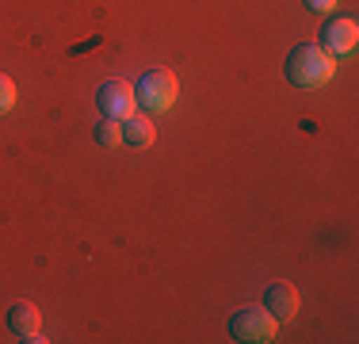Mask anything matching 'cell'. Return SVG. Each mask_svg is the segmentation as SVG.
<instances>
[{
  "label": "cell",
  "instance_id": "obj_1",
  "mask_svg": "<svg viewBox=\"0 0 359 344\" xmlns=\"http://www.w3.org/2000/svg\"><path fill=\"white\" fill-rule=\"evenodd\" d=\"M332 73H337V58L321 50L318 42H302L287 58V81L294 88H321L332 81Z\"/></svg>",
  "mask_w": 359,
  "mask_h": 344
},
{
  "label": "cell",
  "instance_id": "obj_2",
  "mask_svg": "<svg viewBox=\"0 0 359 344\" xmlns=\"http://www.w3.org/2000/svg\"><path fill=\"white\" fill-rule=\"evenodd\" d=\"M176 92H180V84L168 69H145L134 96H138V103L149 115H161V111H168L176 103Z\"/></svg>",
  "mask_w": 359,
  "mask_h": 344
},
{
  "label": "cell",
  "instance_id": "obj_3",
  "mask_svg": "<svg viewBox=\"0 0 359 344\" xmlns=\"http://www.w3.org/2000/svg\"><path fill=\"white\" fill-rule=\"evenodd\" d=\"M279 322L268 314V310H237L229 317V337L233 340H249V344H268L276 340Z\"/></svg>",
  "mask_w": 359,
  "mask_h": 344
},
{
  "label": "cell",
  "instance_id": "obj_4",
  "mask_svg": "<svg viewBox=\"0 0 359 344\" xmlns=\"http://www.w3.org/2000/svg\"><path fill=\"white\" fill-rule=\"evenodd\" d=\"M96 107L104 111L107 119H130L134 115V107H138V96H134V88L126 81H104L100 84V92H96Z\"/></svg>",
  "mask_w": 359,
  "mask_h": 344
},
{
  "label": "cell",
  "instance_id": "obj_5",
  "mask_svg": "<svg viewBox=\"0 0 359 344\" xmlns=\"http://www.w3.org/2000/svg\"><path fill=\"white\" fill-rule=\"evenodd\" d=\"M355 42H359V27H355V20H348V15H344V20L325 23L318 46H321V50H329V54L337 58V54H352Z\"/></svg>",
  "mask_w": 359,
  "mask_h": 344
},
{
  "label": "cell",
  "instance_id": "obj_6",
  "mask_svg": "<svg viewBox=\"0 0 359 344\" xmlns=\"http://www.w3.org/2000/svg\"><path fill=\"white\" fill-rule=\"evenodd\" d=\"M264 310H268L276 322H290V317L298 314V291L290 287V283H271V287L264 291Z\"/></svg>",
  "mask_w": 359,
  "mask_h": 344
},
{
  "label": "cell",
  "instance_id": "obj_7",
  "mask_svg": "<svg viewBox=\"0 0 359 344\" xmlns=\"http://www.w3.org/2000/svg\"><path fill=\"white\" fill-rule=\"evenodd\" d=\"M8 329L20 340H39V310L31 303H15L8 310Z\"/></svg>",
  "mask_w": 359,
  "mask_h": 344
},
{
  "label": "cell",
  "instance_id": "obj_8",
  "mask_svg": "<svg viewBox=\"0 0 359 344\" xmlns=\"http://www.w3.org/2000/svg\"><path fill=\"white\" fill-rule=\"evenodd\" d=\"M153 138H157V126H153V119H145V115L123 119V142H126V145H134V150H145V145H153Z\"/></svg>",
  "mask_w": 359,
  "mask_h": 344
},
{
  "label": "cell",
  "instance_id": "obj_9",
  "mask_svg": "<svg viewBox=\"0 0 359 344\" xmlns=\"http://www.w3.org/2000/svg\"><path fill=\"white\" fill-rule=\"evenodd\" d=\"M96 142L104 145V150H115V145H123V123L118 119H107V123L96 126Z\"/></svg>",
  "mask_w": 359,
  "mask_h": 344
},
{
  "label": "cell",
  "instance_id": "obj_10",
  "mask_svg": "<svg viewBox=\"0 0 359 344\" xmlns=\"http://www.w3.org/2000/svg\"><path fill=\"white\" fill-rule=\"evenodd\" d=\"M12 103H15V84L8 81L4 73H0V111H8Z\"/></svg>",
  "mask_w": 359,
  "mask_h": 344
},
{
  "label": "cell",
  "instance_id": "obj_11",
  "mask_svg": "<svg viewBox=\"0 0 359 344\" xmlns=\"http://www.w3.org/2000/svg\"><path fill=\"white\" fill-rule=\"evenodd\" d=\"M306 4H310V8H313V12H329V8H332V4H337V0H306Z\"/></svg>",
  "mask_w": 359,
  "mask_h": 344
}]
</instances>
